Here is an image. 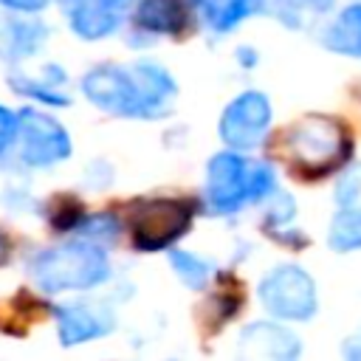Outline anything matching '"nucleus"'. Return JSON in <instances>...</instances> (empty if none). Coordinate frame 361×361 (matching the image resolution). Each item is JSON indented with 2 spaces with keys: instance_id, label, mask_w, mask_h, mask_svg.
<instances>
[{
  "instance_id": "17",
  "label": "nucleus",
  "mask_w": 361,
  "mask_h": 361,
  "mask_svg": "<svg viewBox=\"0 0 361 361\" xmlns=\"http://www.w3.org/2000/svg\"><path fill=\"white\" fill-rule=\"evenodd\" d=\"M169 265H172V271L178 274V279H180L186 288H192V290H203V288H206L212 268H209L200 257H195V254H189V251L172 248V251H169Z\"/></svg>"
},
{
  "instance_id": "1",
  "label": "nucleus",
  "mask_w": 361,
  "mask_h": 361,
  "mask_svg": "<svg viewBox=\"0 0 361 361\" xmlns=\"http://www.w3.org/2000/svg\"><path fill=\"white\" fill-rule=\"evenodd\" d=\"M34 285L45 293L87 290L110 276L107 254L90 243H71L37 254L28 265Z\"/></svg>"
},
{
  "instance_id": "19",
  "label": "nucleus",
  "mask_w": 361,
  "mask_h": 361,
  "mask_svg": "<svg viewBox=\"0 0 361 361\" xmlns=\"http://www.w3.org/2000/svg\"><path fill=\"white\" fill-rule=\"evenodd\" d=\"M333 6V0H276V14L288 25H296L302 14H322Z\"/></svg>"
},
{
  "instance_id": "3",
  "label": "nucleus",
  "mask_w": 361,
  "mask_h": 361,
  "mask_svg": "<svg viewBox=\"0 0 361 361\" xmlns=\"http://www.w3.org/2000/svg\"><path fill=\"white\" fill-rule=\"evenodd\" d=\"M288 155L299 164L305 175H322L333 169L347 152L350 141L344 127L330 116H305L299 118L285 138Z\"/></svg>"
},
{
  "instance_id": "5",
  "label": "nucleus",
  "mask_w": 361,
  "mask_h": 361,
  "mask_svg": "<svg viewBox=\"0 0 361 361\" xmlns=\"http://www.w3.org/2000/svg\"><path fill=\"white\" fill-rule=\"evenodd\" d=\"M192 209L183 200H144L130 212V234L135 248L161 251L186 234Z\"/></svg>"
},
{
  "instance_id": "2",
  "label": "nucleus",
  "mask_w": 361,
  "mask_h": 361,
  "mask_svg": "<svg viewBox=\"0 0 361 361\" xmlns=\"http://www.w3.org/2000/svg\"><path fill=\"white\" fill-rule=\"evenodd\" d=\"M82 93L87 96V102H93L99 110L110 116L158 118L166 113V107L149 96L135 68L133 71H121L113 65L93 68L82 76Z\"/></svg>"
},
{
  "instance_id": "26",
  "label": "nucleus",
  "mask_w": 361,
  "mask_h": 361,
  "mask_svg": "<svg viewBox=\"0 0 361 361\" xmlns=\"http://www.w3.org/2000/svg\"><path fill=\"white\" fill-rule=\"evenodd\" d=\"M6 259H8V240L0 234V265H3Z\"/></svg>"
},
{
  "instance_id": "23",
  "label": "nucleus",
  "mask_w": 361,
  "mask_h": 361,
  "mask_svg": "<svg viewBox=\"0 0 361 361\" xmlns=\"http://www.w3.org/2000/svg\"><path fill=\"white\" fill-rule=\"evenodd\" d=\"M293 217V200H290V195H279L276 197V203L271 206V212H268V226H282L285 220H290Z\"/></svg>"
},
{
  "instance_id": "12",
  "label": "nucleus",
  "mask_w": 361,
  "mask_h": 361,
  "mask_svg": "<svg viewBox=\"0 0 361 361\" xmlns=\"http://www.w3.org/2000/svg\"><path fill=\"white\" fill-rule=\"evenodd\" d=\"M135 20L155 34H180L186 25V8L183 0H141Z\"/></svg>"
},
{
  "instance_id": "18",
  "label": "nucleus",
  "mask_w": 361,
  "mask_h": 361,
  "mask_svg": "<svg viewBox=\"0 0 361 361\" xmlns=\"http://www.w3.org/2000/svg\"><path fill=\"white\" fill-rule=\"evenodd\" d=\"M8 85H11L17 93L31 96V99H37V102H42V104L65 107V104L71 102V99H68L65 93H59L54 85H48V82H31V79L23 76V73H11V76H8Z\"/></svg>"
},
{
  "instance_id": "14",
  "label": "nucleus",
  "mask_w": 361,
  "mask_h": 361,
  "mask_svg": "<svg viewBox=\"0 0 361 361\" xmlns=\"http://www.w3.org/2000/svg\"><path fill=\"white\" fill-rule=\"evenodd\" d=\"M48 37V28L42 23H25V20H14L6 25L3 34V45H0V56L3 59H25L31 54H37L42 48Z\"/></svg>"
},
{
  "instance_id": "4",
  "label": "nucleus",
  "mask_w": 361,
  "mask_h": 361,
  "mask_svg": "<svg viewBox=\"0 0 361 361\" xmlns=\"http://www.w3.org/2000/svg\"><path fill=\"white\" fill-rule=\"evenodd\" d=\"M262 307L282 322H307L316 313V285L299 265L274 268L257 288Z\"/></svg>"
},
{
  "instance_id": "15",
  "label": "nucleus",
  "mask_w": 361,
  "mask_h": 361,
  "mask_svg": "<svg viewBox=\"0 0 361 361\" xmlns=\"http://www.w3.org/2000/svg\"><path fill=\"white\" fill-rule=\"evenodd\" d=\"M259 8H262V0H206L203 3V17H206L209 28L226 34Z\"/></svg>"
},
{
  "instance_id": "21",
  "label": "nucleus",
  "mask_w": 361,
  "mask_h": 361,
  "mask_svg": "<svg viewBox=\"0 0 361 361\" xmlns=\"http://www.w3.org/2000/svg\"><path fill=\"white\" fill-rule=\"evenodd\" d=\"M358 195H361V164L353 166V169L338 180V186H336V200H338V206H353V203L358 200Z\"/></svg>"
},
{
  "instance_id": "20",
  "label": "nucleus",
  "mask_w": 361,
  "mask_h": 361,
  "mask_svg": "<svg viewBox=\"0 0 361 361\" xmlns=\"http://www.w3.org/2000/svg\"><path fill=\"white\" fill-rule=\"evenodd\" d=\"M274 189V169L268 164H257L248 175V197L251 200H262L268 192Z\"/></svg>"
},
{
  "instance_id": "16",
  "label": "nucleus",
  "mask_w": 361,
  "mask_h": 361,
  "mask_svg": "<svg viewBox=\"0 0 361 361\" xmlns=\"http://www.w3.org/2000/svg\"><path fill=\"white\" fill-rule=\"evenodd\" d=\"M327 243L333 251H358L361 248V206H341L330 223Z\"/></svg>"
},
{
  "instance_id": "6",
  "label": "nucleus",
  "mask_w": 361,
  "mask_h": 361,
  "mask_svg": "<svg viewBox=\"0 0 361 361\" xmlns=\"http://www.w3.org/2000/svg\"><path fill=\"white\" fill-rule=\"evenodd\" d=\"M20 158L28 166H54L71 155V135L68 130L48 113L23 110L20 116Z\"/></svg>"
},
{
  "instance_id": "11",
  "label": "nucleus",
  "mask_w": 361,
  "mask_h": 361,
  "mask_svg": "<svg viewBox=\"0 0 361 361\" xmlns=\"http://www.w3.org/2000/svg\"><path fill=\"white\" fill-rule=\"evenodd\" d=\"M56 327H59V341L65 347L99 338L113 330V316L104 310H96L90 305H59L54 310Z\"/></svg>"
},
{
  "instance_id": "24",
  "label": "nucleus",
  "mask_w": 361,
  "mask_h": 361,
  "mask_svg": "<svg viewBox=\"0 0 361 361\" xmlns=\"http://www.w3.org/2000/svg\"><path fill=\"white\" fill-rule=\"evenodd\" d=\"M0 6L14 8V11H42L48 0H0Z\"/></svg>"
},
{
  "instance_id": "25",
  "label": "nucleus",
  "mask_w": 361,
  "mask_h": 361,
  "mask_svg": "<svg viewBox=\"0 0 361 361\" xmlns=\"http://www.w3.org/2000/svg\"><path fill=\"white\" fill-rule=\"evenodd\" d=\"M237 59L243 62V68H245V71H251V68L257 65V59H259V56H257L251 48H240V51H237Z\"/></svg>"
},
{
  "instance_id": "22",
  "label": "nucleus",
  "mask_w": 361,
  "mask_h": 361,
  "mask_svg": "<svg viewBox=\"0 0 361 361\" xmlns=\"http://www.w3.org/2000/svg\"><path fill=\"white\" fill-rule=\"evenodd\" d=\"M17 130H20V118H17L11 110H6V107L0 104V155L14 144Z\"/></svg>"
},
{
  "instance_id": "9",
  "label": "nucleus",
  "mask_w": 361,
  "mask_h": 361,
  "mask_svg": "<svg viewBox=\"0 0 361 361\" xmlns=\"http://www.w3.org/2000/svg\"><path fill=\"white\" fill-rule=\"evenodd\" d=\"M135 0H71L68 3V23L71 31L82 39H102L110 37L121 17L133 8Z\"/></svg>"
},
{
  "instance_id": "8",
  "label": "nucleus",
  "mask_w": 361,
  "mask_h": 361,
  "mask_svg": "<svg viewBox=\"0 0 361 361\" xmlns=\"http://www.w3.org/2000/svg\"><path fill=\"white\" fill-rule=\"evenodd\" d=\"M248 166L237 152H217L206 166V197L220 214L234 212L248 200Z\"/></svg>"
},
{
  "instance_id": "7",
  "label": "nucleus",
  "mask_w": 361,
  "mask_h": 361,
  "mask_svg": "<svg viewBox=\"0 0 361 361\" xmlns=\"http://www.w3.org/2000/svg\"><path fill=\"white\" fill-rule=\"evenodd\" d=\"M271 127V102L259 90H245L220 116V138L231 149H254Z\"/></svg>"
},
{
  "instance_id": "10",
  "label": "nucleus",
  "mask_w": 361,
  "mask_h": 361,
  "mask_svg": "<svg viewBox=\"0 0 361 361\" xmlns=\"http://www.w3.org/2000/svg\"><path fill=\"white\" fill-rule=\"evenodd\" d=\"M302 350L299 338L276 324V322H254L240 333V347L237 353L243 358H274V361H290Z\"/></svg>"
},
{
  "instance_id": "13",
  "label": "nucleus",
  "mask_w": 361,
  "mask_h": 361,
  "mask_svg": "<svg viewBox=\"0 0 361 361\" xmlns=\"http://www.w3.org/2000/svg\"><path fill=\"white\" fill-rule=\"evenodd\" d=\"M324 48L344 54V56H361V3L347 6L336 23L324 31Z\"/></svg>"
}]
</instances>
